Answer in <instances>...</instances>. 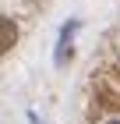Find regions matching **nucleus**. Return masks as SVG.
Listing matches in <instances>:
<instances>
[{
  "label": "nucleus",
  "instance_id": "obj_3",
  "mask_svg": "<svg viewBox=\"0 0 120 124\" xmlns=\"http://www.w3.org/2000/svg\"><path fill=\"white\" fill-rule=\"evenodd\" d=\"M28 121H32V124H42V121H39V117H35V114H28Z\"/></svg>",
  "mask_w": 120,
  "mask_h": 124
},
{
  "label": "nucleus",
  "instance_id": "obj_2",
  "mask_svg": "<svg viewBox=\"0 0 120 124\" xmlns=\"http://www.w3.org/2000/svg\"><path fill=\"white\" fill-rule=\"evenodd\" d=\"M74 32H78V21H67V29L60 32V46H56V60H64L67 53H71V39H74Z\"/></svg>",
  "mask_w": 120,
  "mask_h": 124
},
{
  "label": "nucleus",
  "instance_id": "obj_1",
  "mask_svg": "<svg viewBox=\"0 0 120 124\" xmlns=\"http://www.w3.org/2000/svg\"><path fill=\"white\" fill-rule=\"evenodd\" d=\"M14 43H18V25L11 18H0V57H4Z\"/></svg>",
  "mask_w": 120,
  "mask_h": 124
}]
</instances>
